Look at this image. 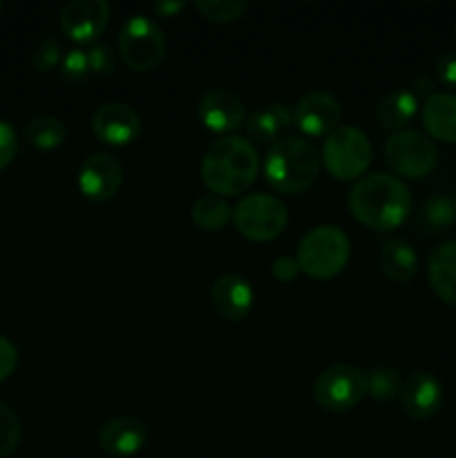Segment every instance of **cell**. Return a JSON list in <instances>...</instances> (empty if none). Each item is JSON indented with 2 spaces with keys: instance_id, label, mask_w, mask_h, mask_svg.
<instances>
[{
  "instance_id": "836d02e7",
  "label": "cell",
  "mask_w": 456,
  "mask_h": 458,
  "mask_svg": "<svg viewBox=\"0 0 456 458\" xmlns=\"http://www.w3.org/2000/svg\"><path fill=\"white\" fill-rule=\"evenodd\" d=\"M436 76L447 88H456V52H445L438 56Z\"/></svg>"
},
{
  "instance_id": "8fae6325",
  "label": "cell",
  "mask_w": 456,
  "mask_h": 458,
  "mask_svg": "<svg viewBox=\"0 0 456 458\" xmlns=\"http://www.w3.org/2000/svg\"><path fill=\"white\" fill-rule=\"evenodd\" d=\"M92 130L98 141L112 148H123L141 134V116L128 103L112 101L94 112Z\"/></svg>"
},
{
  "instance_id": "8d00e7d4",
  "label": "cell",
  "mask_w": 456,
  "mask_h": 458,
  "mask_svg": "<svg viewBox=\"0 0 456 458\" xmlns=\"http://www.w3.org/2000/svg\"><path fill=\"white\" fill-rule=\"evenodd\" d=\"M416 89H420V92H429V89H432V81H429L427 76H418V79H416Z\"/></svg>"
},
{
  "instance_id": "ffe728a7",
  "label": "cell",
  "mask_w": 456,
  "mask_h": 458,
  "mask_svg": "<svg viewBox=\"0 0 456 458\" xmlns=\"http://www.w3.org/2000/svg\"><path fill=\"white\" fill-rule=\"evenodd\" d=\"M293 123V114L284 103H268L250 112L246 119V134L255 143H275L289 125Z\"/></svg>"
},
{
  "instance_id": "d6986e66",
  "label": "cell",
  "mask_w": 456,
  "mask_h": 458,
  "mask_svg": "<svg viewBox=\"0 0 456 458\" xmlns=\"http://www.w3.org/2000/svg\"><path fill=\"white\" fill-rule=\"evenodd\" d=\"M423 123L434 139L456 143V94H429L423 106Z\"/></svg>"
},
{
  "instance_id": "f546056e",
  "label": "cell",
  "mask_w": 456,
  "mask_h": 458,
  "mask_svg": "<svg viewBox=\"0 0 456 458\" xmlns=\"http://www.w3.org/2000/svg\"><path fill=\"white\" fill-rule=\"evenodd\" d=\"M89 72L92 70H89L88 52H83V49H70V52L65 54V58H63V76H65L67 81L79 83V81H83Z\"/></svg>"
},
{
  "instance_id": "603a6c76",
  "label": "cell",
  "mask_w": 456,
  "mask_h": 458,
  "mask_svg": "<svg viewBox=\"0 0 456 458\" xmlns=\"http://www.w3.org/2000/svg\"><path fill=\"white\" fill-rule=\"evenodd\" d=\"M456 224L454 199L447 195H429L420 206V226L427 235H443Z\"/></svg>"
},
{
  "instance_id": "7402d4cb",
  "label": "cell",
  "mask_w": 456,
  "mask_h": 458,
  "mask_svg": "<svg viewBox=\"0 0 456 458\" xmlns=\"http://www.w3.org/2000/svg\"><path fill=\"white\" fill-rule=\"evenodd\" d=\"M380 267L389 280L410 282L418 271V255L410 242L402 237H392L380 250Z\"/></svg>"
},
{
  "instance_id": "ba28073f",
  "label": "cell",
  "mask_w": 456,
  "mask_h": 458,
  "mask_svg": "<svg viewBox=\"0 0 456 458\" xmlns=\"http://www.w3.org/2000/svg\"><path fill=\"white\" fill-rule=\"evenodd\" d=\"M384 161L398 177L423 179L438 161L436 143L420 130H401L384 143Z\"/></svg>"
},
{
  "instance_id": "d4e9b609",
  "label": "cell",
  "mask_w": 456,
  "mask_h": 458,
  "mask_svg": "<svg viewBox=\"0 0 456 458\" xmlns=\"http://www.w3.org/2000/svg\"><path fill=\"white\" fill-rule=\"evenodd\" d=\"M190 219L204 231H222L232 219V208L224 197L204 195L192 204Z\"/></svg>"
},
{
  "instance_id": "277c9868",
  "label": "cell",
  "mask_w": 456,
  "mask_h": 458,
  "mask_svg": "<svg viewBox=\"0 0 456 458\" xmlns=\"http://www.w3.org/2000/svg\"><path fill=\"white\" fill-rule=\"evenodd\" d=\"M351 255V242L338 226H316L300 240L298 259L300 271L313 280H331L347 267Z\"/></svg>"
},
{
  "instance_id": "4316f807",
  "label": "cell",
  "mask_w": 456,
  "mask_h": 458,
  "mask_svg": "<svg viewBox=\"0 0 456 458\" xmlns=\"http://www.w3.org/2000/svg\"><path fill=\"white\" fill-rule=\"evenodd\" d=\"M195 7L199 9L201 16L213 22H235L240 21L241 13L249 9L244 0H197Z\"/></svg>"
},
{
  "instance_id": "7c38bea8",
  "label": "cell",
  "mask_w": 456,
  "mask_h": 458,
  "mask_svg": "<svg viewBox=\"0 0 456 458\" xmlns=\"http://www.w3.org/2000/svg\"><path fill=\"white\" fill-rule=\"evenodd\" d=\"M293 123L307 137H329L340 123V103L334 94L313 89L300 97L293 107Z\"/></svg>"
},
{
  "instance_id": "d590c367",
  "label": "cell",
  "mask_w": 456,
  "mask_h": 458,
  "mask_svg": "<svg viewBox=\"0 0 456 458\" xmlns=\"http://www.w3.org/2000/svg\"><path fill=\"white\" fill-rule=\"evenodd\" d=\"M152 7H155V12L159 13V16H174V13H179L186 9V3H182V0H170V3L159 0V3H155Z\"/></svg>"
},
{
  "instance_id": "8992f818",
  "label": "cell",
  "mask_w": 456,
  "mask_h": 458,
  "mask_svg": "<svg viewBox=\"0 0 456 458\" xmlns=\"http://www.w3.org/2000/svg\"><path fill=\"white\" fill-rule=\"evenodd\" d=\"M119 54L134 72H150L165 54V36L150 16L134 13L119 30Z\"/></svg>"
},
{
  "instance_id": "74e56055",
  "label": "cell",
  "mask_w": 456,
  "mask_h": 458,
  "mask_svg": "<svg viewBox=\"0 0 456 458\" xmlns=\"http://www.w3.org/2000/svg\"><path fill=\"white\" fill-rule=\"evenodd\" d=\"M454 208H456V195H454Z\"/></svg>"
},
{
  "instance_id": "9c48e42d",
  "label": "cell",
  "mask_w": 456,
  "mask_h": 458,
  "mask_svg": "<svg viewBox=\"0 0 456 458\" xmlns=\"http://www.w3.org/2000/svg\"><path fill=\"white\" fill-rule=\"evenodd\" d=\"M367 396V374L353 365H334L317 376L313 398L326 411H349Z\"/></svg>"
},
{
  "instance_id": "ac0fdd59",
  "label": "cell",
  "mask_w": 456,
  "mask_h": 458,
  "mask_svg": "<svg viewBox=\"0 0 456 458\" xmlns=\"http://www.w3.org/2000/svg\"><path fill=\"white\" fill-rule=\"evenodd\" d=\"M429 284L443 302L456 307V240L436 246L427 264Z\"/></svg>"
},
{
  "instance_id": "2e32d148",
  "label": "cell",
  "mask_w": 456,
  "mask_h": 458,
  "mask_svg": "<svg viewBox=\"0 0 456 458\" xmlns=\"http://www.w3.org/2000/svg\"><path fill=\"white\" fill-rule=\"evenodd\" d=\"M398 396L407 416L416 420L432 419L443 405V385L429 371H416L402 383Z\"/></svg>"
},
{
  "instance_id": "f35d334b",
  "label": "cell",
  "mask_w": 456,
  "mask_h": 458,
  "mask_svg": "<svg viewBox=\"0 0 456 458\" xmlns=\"http://www.w3.org/2000/svg\"><path fill=\"white\" fill-rule=\"evenodd\" d=\"M454 458H456V447H454Z\"/></svg>"
},
{
  "instance_id": "30bf717a",
  "label": "cell",
  "mask_w": 456,
  "mask_h": 458,
  "mask_svg": "<svg viewBox=\"0 0 456 458\" xmlns=\"http://www.w3.org/2000/svg\"><path fill=\"white\" fill-rule=\"evenodd\" d=\"M123 186V168L119 159L107 152H97L80 164L79 188L89 201H110Z\"/></svg>"
},
{
  "instance_id": "484cf974",
  "label": "cell",
  "mask_w": 456,
  "mask_h": 458,
  "mask_svg": "<svg viewBox=\"0 0 456 458\" xmlns=\"http://www.w3.org/2000/svg\"><path fill=\"white\" fill-rule=\"evenodd\" d=\"M401 374L389 367H378L367 374V396L374 401H392L393 396L401 394Z\"/></svg>"
},
{
  "instance_id": "1f68e13d",
  "label": "cell",
  "mask_w": 456,
  "mask_h": 458,
  "mask_svg": "<svg viewBox=\"0 0 456 458\" xmlns=\"http://www.w3.org/2000/svg\"><path fill=\"white\" fill-rule=\"evenodd\" d=\"M88 58L89 70H92L94 74H110L116 65V54L112 52L107 45H94L88 52Z\"/></svg>"
},
{
  "instance_id": "4dcf8cb0",
  "label": "cell",
  "mask_w": 456,
  "mask_h": 458,
  "mask_svg": "<svg viewBox=\"0 0 456 458\" xmlns=\"http://www.w3.org/2000/svg\"><path fill=\"white\" fill-rule=\"evenodd\" d=\"M18 152V134L12 123L0 119V173L13 161Z\"/></svg>"
},
{
  "instance_id": "83f0119b",
  "label": "cell",
  "mask_w": 456,
  "mask_h": 458,
  "mask_svg": "<svg viewBox=\"0 0 456 458\" xmlns=\"http://www.w3.org/2000/svg\"><path fill=\"white\" fill-rule=\"evenodd\" d=\"M21 437L22 428L18 414L9 405L0 403V458L16 452Z\"/></svg>"
},
{
  "instance_id": "4fadbf2b",
  "label": "cell",
  "mask_w": 456,
  "mask_h": 458,
  "mask_svg": "<svg viewBox=\"0 0 456 458\" xmlns=\"http://www.w3.org/2000/svg\"><path fill=\"white\" fill-rule=\"evenodd\" d=\"M110 18L106 0H70L61 9V30L76 43H92L103 34Z\"/></svg>"
},
{
  "instance_id": "6da1fadb",
  "label": "cell",
  "mask_w": 456,
  "mask_h": 458,
  "mask_svg": "<svg viewBox=\"0 0 456 458\" xmlns=\"http://www.w3.org/2000/svg\"><path fill=\"white\" fill-rule=\"evenodd\" d=\"M349 210L365 226L387 233L401 226L411 213V192L396 174L371 173L353 183Z\"/></svg>"
},
{
  "instance_id": "3957f363",
  "label": "cell",
  "mask_w": 456,
  "mask_h": 458,
  "mask_svg": "<svg viewBox=\"0 0 456 458\" xmlns=\"http://www.w3.org/2000/svg\"><path fill=\"white\" fill-rule=\"evenodd\" d=\"M320 155L300 137H280L264 157V179L280 195H302L320 177Z\"/></svg>"
},
{
  "instance_id": "7a4b0ae2",
  "label": "cell",
  "mask_w": 456,
  "mask_h": 458,
  "mask_svg": "<svg viewBox=\"0 0 456 458\" xmlns=\"http://www.w3.org/2000/svg\"><path fill=\"white\" fill-rule=\"evenodd\" d=\"M259 173V155L244 137H222L210 143L201 159V179L217 197H235L249 191Z\"/></svg>"
},
{
  "instance_id": "d6a6232c",
  "label": "cell",
  "mask_w": 456,
  "mask_h": 458,
  "mask_svg": "<svg viewBox=\"0 0 456 458\" xmlns=\"http://www.w3.org/2000/svg\"><path fill=\"white\" fill-rule=\"evenodd\" d=\"M18 365V349L7 335H0V383L13 374Z\"/></svg>"
},
{
  "instance_id": "52a82bcc",
  "label": "cell",
  "mask_w": 456,
  "mask_h": 458,
  "mask_svg": "<svg viewBox=\"0 0 456 458\" xmlns=\"http://www.w3.org/2000/svg\"><path fill=\"white\" fill-rule=\"evenodd\" d=\"M232 222L240 235L250 242H271L284 233L289 222V210L282 204V199L273 195H255L244 197L240 204L232 208Z\"/></svg>"
},
{
  "instance_id": "9a60e30c",
  "label": "cell",
  "mask_w": 456,
  "mask_h": 458,
  "mask_svg": "<svg viewBox=\"0 0 456 458\" xmlns=\"http://www.w3.org/2000/svg\"><path fill=\"white\" fill-rule=\"evenodd\" d=\"M253 300L255 295L250 282L237 273H226L210 286V304L226 322L246 320L253 309Z\"/></svg>"
},
{
  "instance_id": "cb8c5ba5",
  "label": "cell",
  "mask_w": 456,
  "mask_h": 458,
  "mask_svg": "<svg viewBox=\"0 0 456 458\" xmlns=\"http://www.w3.org/2000/svg\"><path fill=\"white\" fill-rule=\"evenodd\" d=\"M67 137V125L58 116L43 114L25 125V141L38 150H54Z\"/></svg>"
},
{
  "instance_id": "ab89813d",
  "label": "cell",
  "mask_w": 456,
  "mask_h": 458,
  "mask_svg": "<svg viewBox=\"0 0 456 458\" xmlns=\"http://www.w3.org/2000/svg\"><path fill=\"white\" fill-rule=\"evenodd\" d=\"M0 9H3V4H0Z\"/></svg>"
},
{
  "instance_id": "f1b7e54d",
  "label": "cell",
  "mask_w": 456,
  "mask_h": 458,
  "mask_svg": "<svg viewBox=\"0 0 456 458\" xmlns=\"http://www.w3.org/2000/svg\"><path fill=\"white\" fill-rule=\"evenodd\" d=\"M61 61V45L52 36H45L31 49V65L36 72H49Z\"/></svg>"
},
{
  "instance_id": "5b68a950",
  "label": "cell",
  "mask_w": 456,
  "mask_h": 458,
  "mask_svg": "<svg viewBox=\"0 0 456 458\" xmlns=\"http://www.w3.org/2000/svg\"><path fill=\"white\" fill-rule=\"evenodd\" d=\"M371 143L362 130L353 125H338L322 146V164L340 182H353L365 174L371 164Z\"/></svg>"
},
{
  "instance_id": "e0dca14e",
  "label": "cell",
  "mask_w": 456,
  "mask_h": 458,
  "mask_svg": "<svg viewBox=\"0 0 456 458\" xmlns=\"http://www.w3.org/2000/svg\"><path fill=\"white\" fill-rule=\"evenodd\" d=\"M146 425L134 416H114L98 428V445L116 458L134 456L146 445Z\"/></svg>"
},
{
  "instance_id": "44dd1931",
  "label": "cell",
  "mask_w": 456,
  "mask_h": 458,
  "mask_svg": "<svg viewBox=\"0 0 456 458\" xmlns=\"http://www.w3.org/2000/svg\"><path fill=\"white\" fill-rule=\"evenodd\" d=\"M416 112H418V97L411 89L401 88L384 94L383 101L378 103V110H376V119L383 130L401 132V130H407Z\"/></svg>"
},
{
  "instance_id": "e575fe53",
  "label": "cell",
  "mask_w": 456,
  "mask_h": 458,
  "mask_svg": "<svg viewBox=\"0 0 456 458\" xmlns=\"http://www.w3.org/2000/svg\"><path fill=\"white\" fill-rule=\"evenodd\" d=\"M271 273L277 282H293L300 273L298 259L282 255V258H277L275 262H273Z\"/></svg>"
},
{
  "instance_id": "5bb4252c",
  "label": "cell",
  "mask_w": 456,
  "mask_h": 458,
  "mask_svg": "<svg viewBox=\"0 0 456 458\" xmlns=\"http://www.w3.org/2000/svg\"><path fill=\"white\" fill-rule=\"evenodd\" d=\"M197 112H199V119L206 130L217 134H226V137L228 132H235L237 128H241L246 119V110L241 98L237 97L235 92L224 88L208 89V92L199 98Z\"/></svg>"
}]
</instances>
